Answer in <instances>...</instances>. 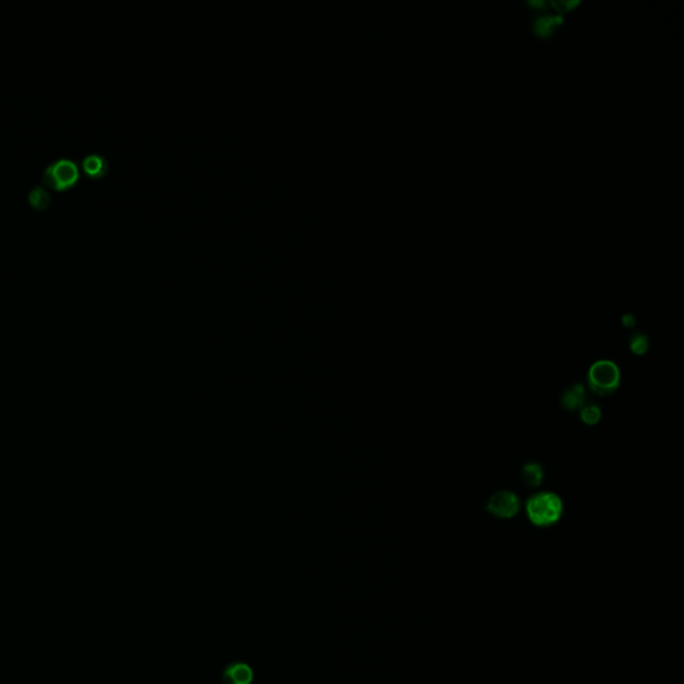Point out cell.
Instances as JSON below:
<instances>
[{
	"mask_svg": "<svg viewBox=\"0 0 684 684\" xmlns=\"http://www.w3.org/2000/svg\"><path fill=\"white\" fill-rule=\"evenodd\" d=\"M622 322H623V325H624L626 328H632V326L635 325V317H634L632 315H626V316L623 317V319H622Z\"/></svg>",
	"mask_w": 684,
	"mask_h": 684,
	"instance_id": "cell-12",
	"label": "cell"
},
{
	"mask_svg": "<svg viewBox=\"0 0 684 684\" xmlns=\"http://www.w3.org/2000/svg\"><path fill=\"white\" fill-rule=\"evenodd\" d=\"M525 512L534 525L548 528L560 521L564 504L560 496L554 492H538L527 500Z\"/></svg>",
	"mask_w": 684,
	"mask_h": 684,
	"instance_id": "cell-1",
	"label": "cell"
},
{
	"mask_svg": "<svg viewBox=\"0 0 684 684\" xmlns=\"http://www.w3.org/2000/svg\"><path fill=\"white\" fill-rule=\"evenodd\" d=\"M562 407L569 412L580 411L586 404V388L582 384H572L562 391Z\"/></svg>",
	"mask_w": 684,
	"mask_h": 684,
	"instance_id": "cell-6",
	"label": "cell"
},
{
	"mask_svg": "<svg viewBox=\"0 0 684 684\" xmlns=\"http://www.w3.org/2000/svg\"><path fill=\"white\" fill-rule=\"evenodd\" d=\"M254 676V670L249 663L236 660L226 664L220 681L222 684H253Z\"/></svg>",
	"mask_w": 684,
	"mask_h": 684,
	"instance_id": "cell-5",
	"label": "cell"
},
{
	"mask_svg": "<svg viewBox=\"0 0 684 684\" xmlns=\"http://www.w3.org/2000/svg\"><path fill=\"white\" fill-rule=\"evenodd\" d=\"M28 199L34 207L45 209L49 205L51 196H49V192L43 186L38 185L28 193Z\"/></svg>",
	"mask_w": 684,
	"mask_h": 684,
	"instance_id": "cell-9",
	"label": "cell"
},
{
	"mask_svg": "<svg viewBox=\"0 0 684 684\" xmlns=\"http://www.w3.org/2000/svg\"><path fill=\"white\" fill-rule=\"evenodd\" d=\"M630 349L632 350V353L636 354V356H643L647 353L648 347H650V340L648 337L644 334V333H635L631 339H630Z\"/></svg>",
	"mask_w": 684,
	"mask_h": 684,
	"instance_id": "cell-11",
	"label": "cell"
},
{
	"mask_svg": "<svg viewBox=\"0 0 684 684\" xmlns=\"http://www.w3.org/2000/svg\"><path fill=\"white\" fill-rule=\"evenodd\" d=\"M82 166H83V170L86 171L89 175L99 178V176L106 174V171L109 169V162H107V158L104 155H102L99 152H91V154H87L82 159Z\"/></svg>",
	"mask_w": 684,
	"mask_h": 684,
	"instance_id": "cell-7",
	"label": "cell"
},
{
	"mask_svg": "<svg viewBox=\"0 0 684 684\" xmlns=\"http://www.w3.org/2000/svg\"><path fill=\"white\" fill-rule=\"evenodd\" d=\"M586 380L589 391L599 397H607L617 391L622 373L613 361L600 360L589 367Z\"/></svg>",
	"mask_w": 684,
	"mask_h": 684,
	"instance_id": "cell-2",
	"label": "cell"
},
{
	"mask_svg": "<svg viewBox=\"0 0 684 684\" xmlns=\"http://www.w3.org/2000/svg\"><path fill=\"white\" fill-rule=\"evenodd\" d=\"M521 510V500L512 490H499L489 497L486 511L499 518H512Z\"/></svg>",
	"mask_w": 684,
	"mask_h": 684,
	"instance_id": "cell-4",
	"label": "cell"
},
{
	"mask_svg": "<svg viewBox=\"0 0 684 684\" xmlns=\"http://www.w3.org/2000/svg\"><path fill=\"white\" fill-rule=\"evenodd\" d=\"M42 179L58 190L67 189L79 179V166L70 158L55 159L46 168Z\"/></svg>",
	"mask_w": 684,
	"mask_h": 684,
	"instance_id": "cell-3",
	"label": "cell"
},
{
	"mask_svg": "<svg viewBox=\"0 0 684 684\" xmlns=\"http://www.w3.org/2000/svg\"><path fill=\"white\" fill-rule=\"evenodd\" d=\"M580 418L586 425H596L602 420V409L596 404H586L580 409Z\"/></svg>",
	"mask_w": 684,
	"mask_h": 684,
	"instance_id": "cell-10",
	"label": "cell"
},
{
	"mask_svg": "<svg viewBox=\"0 0 684 684\" xmlns=\"http://www.w3.org/2000/svg\"><path fill=\"white\" fill-rule=\"evenodd\" d=\"M521 479L529 488H538L544 480V469L538 463H527L521 469Z\"/></svg>",
	"mask_w": 684,
	"mask_h": 684,
	"instance_id": "cell-8",
	"label": "cell"
}]
</instances>
